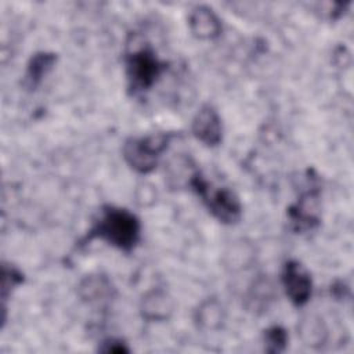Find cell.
<instances>
[{
    "mask_svg": "<svg viewBox=\"0 0 354 354\" xmlns=\"http://www.w3.org/2000/svg\"><path fill=\"white\" fill-rule=\"evenodd\" d=\"M140 234L141 224L136 214L127 209L106 206L101 210L87 239L100 238L120 250L130 252L138 243Z\"/></svg>",
    "mask_w": 354,
    "mask_h": 354,
    "instance_id": "1",
    "label": "cell"
},
{
    "mask_svg": "<svg viewBox=\"0 0 354 354\" xmlns=\"http://www.w3.org/2000/svg\"><path fill=\"white\" fill-rule=\"evenodd\" d=\"M124 64L129 87L133 93L149 90L166 69V62L158 58L148 43L136 40L127 46Z\"/></svg>",
    "mask_w": 354,
    "mask_h": 354,
    "instance_id": "2",
    "label": "cell"
},
{
    "mask_svg": "<svg viewBox=\"0 0 354 354\" xmlns=\"http://www.w3.org/2000/svg\"><path fill=\"white\" fill-rule=\"evenodd\" d=\"M189 185L202 199L207 210L223 224H234L241 218L239 198L225 187H213L199 171L189 178Z\"/></svg>",
    "mask_w": 354,
    "mask_h": 354,
    "instance_id": "3",
    "label": "cell"
},
{
    "mask_svg": "<svg viewBox=\"0 0 354 354\" xmlns=\"http://www.w3.org/2000/svg\"><path fill=\"white\" fill-rule=\"evenodd\" d=\"M174 136V133H156L129 138L123 145V158L137 173H151Z\"/></svg>",
    "mask_w": 354,
    "mask_h": 354,
    "instance_id": "4",
    "label": "cell"
},
{
    "mask_svg": "<svg viewBox=\"0 0 354 354\" xmlns=\"http://www.w3.org/2000/svg\"><path fill=\"white\" fill-rule=\"evenodd\" d=\"M281 283L295 306H304L308 301L313 292V281L308 271L299 261L289 260L283 264Z\"/></svg>",
    "mask_w": 354,
    "mask_h": 354,
    "instance_id": "5",
    "label": "cell"
},
{
    "mask_svg": "<svg viewBox=\"0 0 354 354\" xmlns=\"http://www.w3.org/2000/svg\"><path fill=\"white\" fill-rule=\"evenodd\" d=\"M192 134L207 147H216L223 138V124L220 115L210 105L198 109L192 119Z\"/></svg>",
    "mask_w": 354,
    "mask_h": 354,
    "instance_id": "6",
    "label": "cell"
},
{
    "mask_svg": "<svg viewBox=\"0 0 354 354\" xmlns=\"http://www.w3.org/2000/svg\"><path fill=\"white\" fill-rule=\"evenodd\" d=\"M317 202H318V191H314L311 188L304 195L300 196L297 203L289 207L288 216H289L292 228L295 231L297 232L308 231V230H313L319 223Z\"/></svg>",
    "mask_w": 354,
    "mask_h": 354,
    "instance_id": "7",
    "label": "cell"
},
{
    "mask_svg": "<svg viewBox=\"0 0 354 354\" xmlns=\"http://www.w3.org/2000/svg\"><path fill=\"white\" fill-rule=\"evenodd\" d=\"M188 26L191 33L201 40H213L221 33V22L207 6H196L191 10Z\"/></svg>",
    "mask_w": 354,
    "mask_h": 354,
    "instance_id": "8",
    "label": "cell"
},
{
    "mask_svg": "<svg viewBox=\"0 0 354 354\" xmlns=\"http://www.w3.org/2000/svg\"><path fill=\"white\" fill-rule=\"evenodd\" d=\"M173 308V299L160 289L148 292L140 304L141 315L148 321H165L171 315Z\"/></svg>",
    "mask_w": 354,
    "mask_h": 354,
    "instance_id": "9",
    "label": "cell"
},
{
    "mask_svg": "<svg viewBox=\"0 0 354 354\" xmlns=\"http://www.w3.org/2000/svg\"><path fill=\"white\" fill-rule=\"evenodd\" d=\"M112 283L104 275H87L79 285V296L87 303H104L112 297Z\"/></svg>",
    "mask_w": 354,
    "mask_h": 354,
    "instance_id": "10",
    "label": "cell"
},
{
    "mask_svg": "<svg viewBox=\"0 0 354 354\" xmlns=\"http://www.w3.org/2000/svg\"><path fill=\"white\" fill-rule=\"evenodd\" d=\"M55 61H57V55L54 53L40 51L33 54L26 65L24 84L28 88L35 90L41 83L43 77L53 69Z\"/></svg>",
    "mask_w": 354,
    "mask_h": 354,
    "instance_id": "11",
    "label": "cell"
},
{
    "mask_svg": "<svg viewBox=\"0 0 354 354\" xmlns=\"http://www.w3.org/2000/svg\"><path fill=\"white\" fill-rule=\"evenodd\" d=\"M297 333L306 346L319 347L326 340L328 329L321 318L315 315H307L297 325Z\"/></svg>",
    "mask_w": 354,
    "mask_h": 354,
    "instance_id": "12",
    "label": "cell"
},
{
    "mask_svg": "<svg viewBox=\"0 0 354 354\" xmlns=\"http://www.w3.org/2000/svg\"><path fill=\"white\" fill-rule=\"evenodd\" d=\"M195 321L203 329H218L224 321V308L216 299H207L195 311Z\"/></svg>",
    "mask_w": 354,
    "mask_h": 354,
    "instance_id": "13",
    "label": "cell"
},
{
    "mask_svg": "<svg viewBox=\"0 0 354 354\" xmlns=\"http://www.w3.org/2000/svg\"><path fill=\"white\" fill-rule=\"evenodd\" d=\"M254 249L252 245L238 241L234 242L224 253V264L232 271L248 268L254 260Z\"/></svg>",
    "mask_w": 354,
    "mask_h": 354,
    "instance_id": "14",
    "label": "cell"
},
{
    "mask_svg": "<svg viewBox=\"0 0 354 354\" xmlns=\"http://www.w3.org/2000/svg\"><path fill=\"white\" fill-rule=\"evenodd\" d=\"M274 297V289L268 279L260 278L250 288L248 300L252 303V308H264Z\"/></svg>",
    "mask_w": 354,
    "mask_h": 354,
    "instance_id": "15",
    "label": "cell"
},
{
    "mask_svg": "<svg viewBox=\"0 0 354 354\" xmlns=\"http://www.w3.org/2000/svg\"><path fill=\"white\" fill-rule=\"evenodd\" d=\"M266 351L268 353H281L288 344V333L281 326H271L264 333Z\"/></svg>",
    "mask_w": 354,
    "mask_h": 354,
    "instance_id": "16",
    "label": "cell"
},
{
    "mask_svg": "<svg viewBox=\"0 0 354 354\" xmlns=\"http://www.w3.org/2000/svg\"><path fill=\"white\" fill-rule=\"evenodd\" d=\"M100 351H104V353H127L129 348L120 340L108 339V340L102 342V346L100 347Z\"/></svg>",
    "mask_w": 354,
    "mask_h": 354,
    "instance_id": "17",
    "label": "cell"
}]
</instances>
